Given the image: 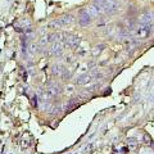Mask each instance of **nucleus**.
Instances as JSON below:
<instances>
[{"label":"nucleus","instance_id":"obj_1","mask_svg":"<svg viewBox=\"0 0 154 154\" xmlns=\"http://www.w3.org/2000/svg\"><path fill=\"white\" fill-rule=\"evenodd\" d=\"M98 7L100 9H103L104 12H107V13H114L116 9L118 8L117 3H116L114 0H103V2L100 3Z\"/></svg>","mask_w":154,"mask_h":154},{"label":"nucleus","instance_id":"obj_2","mask_svg":"<svg viewBox=\"0 0 154 154\" xmlns=\"http://www.w3.org/2000/svg\"><path fill=\"white\" fill-rule=\"evenodd\" d=\"M153 19H154V14L149 13V12H145L144 14H141V16L139 17V25L140 26H150Z\"/></svg>","mask_w":154,"mask_h":154},{"label":"nucleus","instance_id":"obj_3","mask_svg":"<svg viewBox=\"0 0 154 154\" xmlns=\"http://www.w3.org/2000/svg\"><path fill=\"white\" fill-rule=\"evenodd\" d=\"M150 35V26H139V28L136 30V36L144 38V37H148Z\"/></svg>","mask_w":154,"mask_h":154},{"label":"nucleus","instance_id":"obj_4","mask_svg":"<svg viewBox=\"0 0 154 154\" xmlns=\"http://www.w3.org/2000/svg\"><path fill=\"white\" fill-rule=\"evenodd\" d=\"M80 16H81V23L82 25H86V23H89L90 21V14L88 11H82L80 13Z\"/></svg>","mask_w":154,"mask_h":154}]
</instances>
